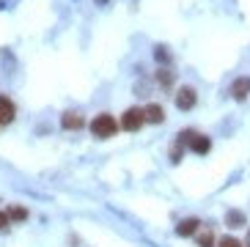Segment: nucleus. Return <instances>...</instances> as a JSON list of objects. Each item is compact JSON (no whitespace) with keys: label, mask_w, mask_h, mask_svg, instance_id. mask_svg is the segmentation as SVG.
<instances>
[{"label":"nucleus","mask_w":250,"mask_h":247,"mask_svg":"<svg viewBox=\"0 0 250 247\" xmlns=\"http://www.w3.org/2000/svg\"><path fill=\"white\" fill-rule=\"evenodd\" d=\"M6 214L11 217V223H25V220H28V209H25V206H17V204L8 206Z\"/></svg>","instance_id":"nucleus-13"},{"label":"nucleus","mask_w":250,"mask_h":247,"mask_svg":"<svg viewBox=\"0 0 250 247\" xmlns=\"http://www.w3.org/2000/svg\"><path fill=\"white\" fill-rule=\"evenodd\" d=\"M190 151H195L198 157H204V154H209V148H212V140L206 138V135H195V138L190 140V145H187Z\"/></svg>","instance_id":"nucleus-10"},{"label":"nucleus","mask_w":250,"mask_h":247,"mask_svg":"<svg viewBox=\"0 0 250 247\" xmlns=\"http://www.w3.org/2000/svg\"><path fill=\"white\" fill-rule=\"evenodd\" d=\"M198 231H201V220L198 217H184L176 226V233L182 236V239H195Z\"/></svg>","instance_id":"nucleus-5"},{"label":"nucleus","mask_w":250,"mask_h":247,"mask_svg":"<svg viewBox=\"0 0 250 247\" xmlns=\"http://www.w3.org/2000/svg\"><path fill=\"white\" fill-rule=\"evenodd\" d=\"M14 118H17V104L11 102V96L0 94V126H8Z\"/></svg>","instance_id":"nucleus-6"},{"label":"nucleus","mask_w":250,"mask_h":247,"mask_svg":"<svg viewBox=\"0 0 250 247\" xmlns=\"http://www.w3.org/2000/svg\"><path fill=\"white\" fill-rule=\"evenodd\" d=\"M245 247H250V231H248V245H245Z\"/></svg>","instance_id":"nucleus-18"},{"label":"nucleus","mask_w":250,"mask_h":247,"mask_svg":"<svg viewBox=\"0 0 250 247\" xmlns=\"http://www.w3.org/2000/svg\"><path fill=\"white\" fill-rule=\"evenodd\" d=\"M143 118H146V124H162L165 121V110H162V104L148 102L146 107H143Z\"/></svg>","instance_id":"nucleus-8"},{"label":"nucleus","mask_w":250,"mask_h":247,"mask_svg":"<svg viewBox=\"0 0 250 247\" xmlns=\"http://www.w3.org/2000/svg\"><path fill=\"white\" fill-rule=\"evenodd\" d=\"M61 126L66 132H80V129H85L88 124H85V116H83L80 110H66V113L61 116Z\"/></svg>","instance_id":"nucleus-4"},{"label":"nucleus","mask_w":250,"mask_h":247,"mask_svg":"<svg viewBox=\"0 0 250 247\" xmlns=\"http://www.w3.org/2000/svg\"><path fill=\"white\" fill-rule=\"evenodd\" d=\"M198 104V91L192 85H182L176 91V107L182 110V113H190L192 107Z\"/></svg>","instance_id":"nucleus-3"},{"label":"nucleus","mask_w":250,"mask_h":247,"mask_svg":"<svg viewBox=\"0 0 250 247\" xmlns=\"http://www.w3.org/2000/svg\"><path fill=\"white\" fill-rule=\"evenodd\" d=\"M8 226H11V217L6 211H0V231H8Z\"/></svg>","instance_id":"nucleus-16"},{"label":"nucleus","mask_w":250,"mask_h":247,"mask_svg":"<svg viewBox=\"0 0 250 247\" xmlns=\"http://www.w3.org/2000/svg\"><path fill=\"white\" fill-rule=\"evenodd\" d=\"M118 124H121V129H124V132L143 129V124H146V118H143V107H126Z\"/></svg>","instance_id":"nucleus-2"},{"label":"nucleus","mask_w":250,"mask_h":247,"mask_svg":"<svg viewBox=\"0 0 250 247\" xmlns=\"http://www.w3.org/2000/svg\"><path fill=\"white\" fill-rule=\"evenodd\" d=\"M217 247H245V245H242V239H236L234 233H226V236L217 239Z\"/></svg>","instance_id":"nucleus-15"},{"label":"nucleus","mask_w":250,"mask_h":247,"mask_svg":"<svg viewBox=\"0 0 250 247\" xmlns=\"http://www.w3.org/2000/svg\"><path fill=\"white\" fill-rule=\"evenodd\" d=\"M154 61L160 63V69H170V63H173V52H170L165 44H157L154 47Z\"/></svg>","instance_id":"nucleus-9"},{"label":"nucleus","mask_w":250,"mask_h":247,"mask_svg":"<svg viewBox=\"0 0 250 247\" xmlns=\"http://www.w3.org/2000/svg\"><path fill=\"white\" fill-rule=\"evenodd\" d=\"M231 96H234L236 102H245L250 96V77H239V80H234V85H231Z\"/></svg>","instance_id":"nucleus-7"},{"label":"nucleus","mask_w":250,"mask_h":247,"mask_svg":"<svg viewBox=\"0 0 250 247\" xmlns=\"http://www.w3.org/2000/svg\"><path fill=\"white\" fill-rule=\"evenodd\" d=\"M217 239H220V236H214L212 231H204V233H198V236H195L198 247H217Z\"/></svg>","instance_id":"nucleus-14"},{"label":"nucleus","mask_w":250,"mask_h":247,"mask_svg":"<svg viewBox=\"0 0 250 247\" xmlns=\"http://www.w3.org/2000/svg\"><path fill=\"white\" fill-rule=\"evenodd\" d=\"M154 80L160 82L162 91H170V88H173V82H176V74H173V69H160V72L154 74Z\"/></svg>","instance_id":"nucleus-11"},{"label":"nucleus","mask_w":250,"mask_h":247,"mask_svg":"<svg viewBox=\"0 0 250 247\" xmlns=\"http://www.w3.org/2000/svg\"><path fill=\"white\" fill-rule=\"evenodd\" d=\"M226 226L228 228H245V226H248V217H245V214H242V211H228V214H226Z\"/></svg>","instance_id":"nucleus-12"},{"label":"nucleus","mask_w":250,"mask_h":247,"mask_svg":"<svg viewBox=\"0 0 250 247\" xmlns=\"http://www.w3.org/2000/svg\"><path fill=\"white\" fill-rule=\"evenodd\" d=\"M88 129L94 138L99 140H110L113 135H118V129H121V124L116 121V118L110 116V113H99V116L94 118V121L88 124Z\"/></svg>","instance_id":"nucleus-1"},{"label":"nucleus","mask_w":250,"mask_h":247,"mask_svg":"<svg viewBox=\"0 0 250 247\" xmlns=\"http://www.w3.org/2000/svg\"><path fill=\"white\" fill-rule=\"evenodd\" d=\"M96 6H107V3H110V0H94Z\"/></svg>","instance_id":"nucleus-17"}]
</instances>
